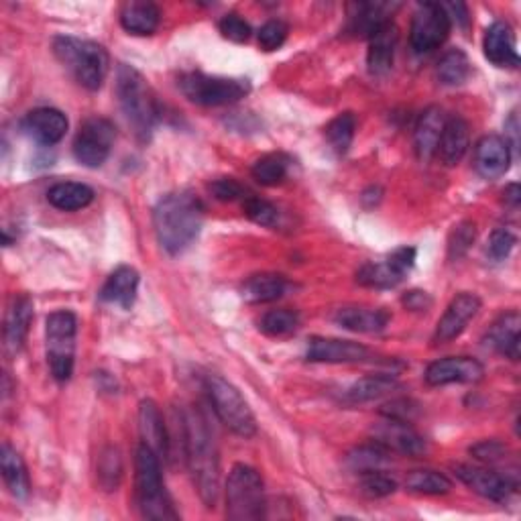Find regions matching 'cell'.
<instances>
[{
    "label": "cell",
    "mask_w": 521,
    "mask_h": 521,
    "mask_svg": "<svg viewBox=\"0 0 521 521\" xmlns=\"http://www.w3.org/2000/svg\"><path fill=\"white\" fill-rule=\"evenodd\" d=\"M182 428L186 460L194 477V485L204 505L214 509L220 495V456L214 434L210 432L204 414L196 408H190L182 414Z\"/></svg>",
    "instance_id": "cell-1"
},
{
    "label": "cell",
    "mask_w": 521,
    "mask_h": 521,
    "mask_svg": "<svg viewBox=\"0 0 521 521\" xmlns=\"http://www.w3.org/2000/svg\"><path fill=\"white\" fill-rule=\"evenodd\" d=\"M153 226L163 251L180 255L202 233L204 204L192 192L167 194L153 210Z\"/></svg>",
    "instance_id": "cell-2"
},
{
    "label": "cell",
    "mask_w": 521,
    "mask_h": 521,
    "mask_svg": "<svg viewBox=\"0 0 521 521\" xmlns=\"http://www.w3.org/2000/svg\"><path fill=\"white\" fill-rule=\"evenodd\" d=\"M135 497L137 507L145 519H180V513L173 507L161 477V460L145 444H139L135 452Z\"/></svg>",
    "instance_id": "cell-3"
},
{
    "label": "cell",
    "mask_w": 521,
    "mask_h": 521,
    "mask_svg": "<svg viewBox=\"0 0 521 521\" xmlns=\"http://www.w3.org/2000/svg\"><path fill=\"white\" fill-rule=\"evenodd\" d=\"M117 96L129 125L141 141H149L159 121L157 100L139 70L121 64L117 70Z\"/></svg>",
    "instance_id": "cell-4"
},
{
    "label": "cell",
    "mask_w": 521,
    "mask_h": 521,
    "mask_svg": "<svg viewBox=\"0 0 521 521\" xmlns=\"http://www.w3.org/2000/svg\"><path fill=\"white\" fill-rule=\"evenodd\" d=\"M53 53L72 72L80 86L90 92L100 90L110 66L108 53L100 43L60 35L53 39Z\"/></svg>",
    "instance_id": "cell-5"
},
{
    "label": "cell",
    "mask_w": 521,
    "mask_h": 521,
    "mask_svg": "<svg viewBox=\"0 0 521 521\" xmlns=\"http://www.w3.org/2000/svg\"><path fill=\"white\" fill-rule=\"evenodd\" d=\"M204 389L218 420L241 438H253L257 434V422L253 410L241 391L220 375H206Z\"/></svg>",
    "instance_id": "cell-6"
},
{
    "label": "cell",
    "mask_w": 521,
    "mask_h": 521,
    "mask_svg": "<svg viewBox=\"0 0 521 521\" xmlns=\"http://www.w3.org/2000/svg\"><path fill=\"white\" fill-rule=\"evenodd\" d=\"M265 483L249 465H235L226 479V517L255 521L265 517Z\"/></svg>",
    "instance_id": "cell-7"
},
{
    "label": "cell",
    "mask_w": 521,
    "mask_h": 521,
    "mask_svg": "<svg viewBox=\"0 0 521 521\" xmlns=\"http://www.w3.org/2000/svg\"><path fill=\"white\" fill-rule=\"evenodd\" d=\"M78 318L70 310H57L49 314L45 326L47 363L55 381L66 383L74 375Z\"/></svg>",
    "instance_id": "cell-8"
},
{
    "label": "cell",
    "mask_w": 521,
    "mask_h": 521,
    "mask_svg": "<svg viewBox=\"0 0 521 521\" xmlns=\"http://www.w3.org/2000/svg\"><path fill=\"white\" fill-rule=\"evenodd\" d=\"M180 90L194 104L226 106L245 98L251 92V84L243 78H222L202 72H190L180 78Z\"/></svg>",
    "instance_id": "cell-9"
},
{
    "label": "cell",
    "mask_w": 521,
    "mask_h": 521,
    "mask_svg": "<svg viewBox=\"0 0 521 521\" xmlns=\"http://www.w3.org/2000/svg\"><path fill=\"white\" fill-rule=\"evenodd\" d=\"M114 137H117V129L108 119H88L74 139V157L80 165L96 169L106 163L114 145Z\"/></svg>",
    "instance_id": "cell-10"
},
{
    "label": "cell",
    "mask_w": 521,
    "mask_h": 521,
    "mask_svg": "<svg viewBox=\"0 0 521 521\" xmlns=\"http://www.w3.org/2000/svg\"><path fill=\"white\" fill-rule=\"evenodd\" d=\"M450 19L440 3H422L418 5L412 29H410V43L416 53H430L438 49L450 33Z\"/></svg>",
    "instance_id": "cell-11"
},
{
    "label": "cell",
    "mask_w": 521,
    "mask_h": 521,
    "mask_svg": "<svg viewBox=\"0 0 521 521\" xmlns=\"http://www.w3.org/2000/svg\"><path fill=\"white\" fill-rule=\"evenodd\" d=\"M414 265H416V249L399 247L383 261L365 263L357 271V281L373 289H391L405 279V275L412 271Z\"/></svg>",
    "instance_id": "cell-12"
},
{
    "label": "cell",
    "mask_w": 521,
    "mask_h": 521,
    "mask_svg": "<svg viewBox=\"0 0 521 521\" xmlns=\"http://www.w3.org/2000/svg\"><path fill=\"white\" fill-rule=\"evenodd\" d=\"M481 298L477 294L462 292L458 294L446 308L444 316L438 320L436 332H434V342L436 344H448L456 340L462 332L467 330L473 318L481 312Z\"/></svg>",
    "instance_id": "cell-13"
},
{
    "label": "cell",
    "mask_w": 521,
    "mask_h": 521,
    "mask_svg": "<svg viewBox=\"0 0 521 521\" xmlns=\"http://www.w3.org/2000/svg\"><path fill=\"white\" fill-rule=\"evenodd\" d=\"M373 442L381 444L389 452H399L405 456H422L426 452V440L418 434L410 422L385 418L373 426Z\"/></svg>",
    "instance_id": "cell-14"
},
{
    "label": "cell",
    "mask_w": 521,
    "mask_h": 521,
    "mask_svg": "<svg viewBox=\"0 0 521 521\" xmlns=\"http://www.w3.org/2000/svg\"><path fill=\"white\" fill-rule=\"evenodd\" d=\"M371 357L365 344L353 340L340 338H322L314 336L308 340L306 359L310 363H328V365H342V363H363Z\"/></svg>",
    "instance_id": "cell-15"
},
{
    "label": "cell",
    "mask_w": 521,
    "mask_h": 521,
    "mask_svg": "<svg viewBox=\"0 0 521 521\" xmlns=\"http://www.w3.org/2000/svg\"><path fill=\"white\" fill-rule=\"evenodd\" d=\"M485 377V367L473 357H446L434 361L426 369V383L430 387H444L452 383H479Z\"/></svg>",
    "instance_id": "cell-16"
},
{
    "label": "cell",
    "mask_w": 521,
    "mask_h": 521,
    "mask_svg": "<svg viewBox=\"0 0 521 521\" xmlns=\"http://www.w3.org/2000/svg\"><path fill=\"white\" fill-rule=\"evenodd\" d=\"M456 477L465 483L471 491H475L477 495L489 499V501H497L503 503L509 499V495L515 491V483H511L507 477L485 469V467H473V465H456L454 467Z\"/></svg>",
    "instance_id": "cell-17"
},
{
    "label": "cell",
    "mask_w": 521,
    "mask_h": 521,
    "mask_svg": "<svg viewBox=\"0 0 521 521\" xmlns=\"http://www.w3.org/2000/svg\"><path fill=\"white\" fill-rule=\"evenodd\" d=\"M70 129L68 117L57 108H35L23 119V131L39 145L60 143Z\"/></svg>",
    "instance_id": "cell-18"
},
{
    "label": "cell",
    "mask_w": 521,
    "mask_h": 521,
    "mask_svg": "<svg viewBox=\"0 0 521 521\" xmlns=\"http://www.w3.org/2000/svg\"><path fill=\"white\" fill-rule=\"evenodd\" d=\"M511 165V147L507 139L499 135L483 137L475 147V169L485 180H497L505 176Z\"/></svg>",
    "instance_id": "cell-19"
},
{
    "label": "cell",
    "mask_w": 521,
    "mask_h": 521,
    "mask_svg": "<svg viewBox=\"0 0 521 521\" xmlns=\"http://www.w3.org/2000/svg\"><path fill=\"white\" fill-rule=\"evenodd\" d=\"M483 49L487 60L497 68H517L519 53L515 43L513 27L505 21H495L483 39Z\"/></svg>",
    "instance_id": "cell-20"
},
{
    "label": "cell",
    "mask_w": 521,
    "mask_h": 521,
    "mask_svg": "<svg viewBox=\"0 0 521 521\" xmlns=\"http://www.w3.org/2000/svg\"><path fill=\"white\" fill-rule=\"evenodd\" d=\"M139 432H141V444L151 448L159 456V460L167 462L171 458L169 436H167L163 416L157 408V403L151 399H143L139 403Z\"/></svg>",
    "instance_id": "cell-21"
},
{
    "label": "cell",
    "mask_w": 521,
    "mask_h": 521,
    "mask_svg": "<svg viewBox=\"0 0 521 521\" xmlns=\"http://www.w3.org/2000/svg\"><path fill=\"white\" fill-rule=\"evenodd\" d=\"M519 326L521 316L517 310L501 314L487 330L485 344L505 359L519 361Z\"/></svg>",
    "instance_id": "cell-22"
},
{
    "label": "cell",
    "mask_w": 521,
    "mask_h": 521,
    "mask_svg": "<svg viewBox=\"0 0 521 521\" xmlns=\"http://www.w3.org/2000/svg\"><path fill=\"white\" fill-rule=\"evenodd\" d=\"M137 289H139L137 269L123 265L108 275L106 283L100 289V300L106 304L121 306L123 310H131L137 300Z\"/></svg>",
    "instance_id": "cell-23"
},
{
    "label": "cell",
    "mask_w": 521,
    "mask_h": 521,
    "mask_svg": "<svg viewBox=\"0 0 521 521\" xmlns=\"http://www.w3.org/2000/svg\"><path fill=\"white\" fill-rule=\"evenodd\" d=\"M31 322H33V302L27 296H15L5 320V349L9 355L21 353Z\"/></svg>",
    "instance_id": "cell-24"
},
{
    "label": "cell",
    "mask_w": 521,
    "mask_h": 521,
    "mask_svg": "<svg viewBox=\"0 0 521 521\" xmlns=\"http://www.w3.org/2000/svg\"><path fill=\"white\" fill-rule=\"evenodd\" d=\"M469 143H471L469 123L462 117H458V114H452V117H446V121H444V129L440 135L436 155H440V159L448 167H452V165L460 163L462 157L467 155Z\"/></svg>",
    "instance_id": "cell-25"
},
{
    "label": "cell",
    "mask_w": 521,
    "mask_h": 521,
    "mask_svg": "<svg viewBox=\"0 0 521 521\" xmlns=\"http://www.w3.org/2000/svg\"><path fill=\"white\" fill-rule=\"evenodd\" d=\"M397 5L385 3H355L349 7V25L346 31L355 37H371L377 29L391 23V13Z\"/></svg>",
    "instance_id": "cell-26"
},
{
    "label": "cell",
    "mask_w": 521,
    "mask_h": 521,
    "mask_svg": "<svg viewBox=\"0 0 521 521\" xmlns=\"http://www.w3.org/2000/svg\"><path fill=\"white\" fill-rule=\"evenodd\" d=\"M397 27L391 23L383 25L369 37V51H367V66L373 76H383L391 70L397 49Z\"/></svg>",
    "instance_id": "cell-27"
},
{
    "label": "cell",
    "mask_w": 521,
    "mask_h": 521,
    "mask_svg": "<svg viewBox=\"0 0 521 521\" xmlns=\"http://www.w3.org/2000/svg\"><path fill=\"white\" fill-rule=\"evenodd\" d=\"M444 112L438 106H430L422 112V117L416 125L414 133V145H416V155L420 161H430L438 153V143L440 135L444 129Z\"/></svg>",
    "instance_id": "cell-28"
},
{
    "label": "cell",
    "mask_w": 521,
    "mask_h": 521,
    "mask_svg": "<svg viewBox=\"0 0 521 521\" xmlns=\"http://www.w3.org/2000/svg\"><path fill=\"white\" fill-rule=\"evenodd\" d=\"M391 320V314L387 310H375V308H340L334 314V322L342 326L344 330L361 332V334H377L387 328Z\"/></svg>",
    "instance_id": "cell-29"
},
{
    "label": "cell",
    "mask_w": 521,
    "mask_h": 521,
    "mask_svg": "<svg viewBox=\"0 0 521 521\" xmlns=\"http://www.w3.org/2000/svg\"><path fill=\"white\" fill-rule=\"evenodd\" d=\"M287 289H289L287 277L279 273H257L243 283L241 294L243 300L249 304H269L283 298Z\"/></svg>",
    "instance_id": "cell-30"
},
{
    "label": "cell",
    "mask_w": 521,
    "mask_h": 521,
    "mask_svg": "<svg viewBox=\"0 0 521 521\" xmlns=\"http://www.w3.org/2000/svg\"><path fill=\"white\" fill-rule=\"evenodd\" d=\"M0 471H3L5 485L13 497L17 499L29 497L31 481H29L27 467L21 454L9 442H5L3 448H0Z\"/></svg>",
    "instance_id": "cell-31"
},
{
    "label": "cell",
    "mask_w": 521,
    "mask_h": 521,
    "mask_svg": "<svg viewBox=\"0 0 521 521\" xmlns=\"http://www.w3.org/2000/svg\"><path fill=\"white\" fill-rule=\"evenodd\" d=\"M94 200V190L80 182H60L49 188L47 202L62 210V212H76L90 206Z\"/></svg>",
    "instance_id": "cell-32"
},
{
    "label": "cell",
    "mask_w": 521,
    "mask_h": 521,
    "mask_svg": "<svg viewBox=\"0 0 521 521\" xmlns=\"http://www.w3.org/2000/svg\"><path fill=\"white\" fill-rule=\"evenodd\" d=\"M161 11L153 3H127L121 9V25L133 35H153L159 27Z\"/></svg>",
    "instance_id": "cell-33"
},
{
    "label": "cell",
    "mask_w": 521,
    "mask_h": 521,
    "mask_svg": "<svg viewBox=\"0 0 521 521\" xmlns=\"http://www.w3.org/2000/svg\"><path fill=\"white\" fill-rule=\"evenodd\" d=\"M289 169H292V157L285 153H267L253 163L251 173L261 186L273 188L285 182Z\"/></svg>",
    "instance_id": "cell-34"
},
{
    "label": "cell",
    "mask_w": 521,
    "mask_h": 521,
    "mask_svg": "<svg viewBox=\"0 0 521 521\" xmlns=\"http://www.w3.org/2000/svg\"><path fill=\"white\" fill-rule=\"evenodd\" d=\"M397 387H399V383L393 375H385V373L367 375L346 389V399H349L351 403H367V401L389 395Z\"/></svg>",
    "instance_id": "cell-35"
},
{
    "label": "cell",
    "mask_w": 521,
    "mask_h": 521,
    "mask_svg": "<svg viewBox=\"0 0 521 521\" xmlns=\"http://www.w3.org/2000/svg\"><path fill=\"white\" fill-rule=\"evenodd\" d=\"M438 80L444 84V86H460L465 84L471 76V62H469V55L454 47V49H448L442 60L438 62Z\"/></svg>",
    "instance_id": "cell-36"
},
{
    "label": "cell",
    "mask_w": 521,
    "mask_h": 521,
    "mask_svg": "<svg viewBox=\"0 0 521 521\" xmlns=\"http://www.w3.org/2000/svg\"><path fill=\"white\" fill-rule=\"evenodd\" d=\"M387 460H389V450L377 442L357 446L346 454V465H349V469L353 473H359V475H365L371 471H381Z\"/></svg>",
    "instance_id": "cell-37"
},
{
    "label": "cell",
    "mask_w": 521,
    "mask_h": 521,
    "mask_svg": "<svg viewBox=\"0 0 521 521\" xmlns=\"http://www.w3.org/2000/svg\"><path fill=\"white\" fill-rule=\"evenodd\" d=\"M355 131H357L355 114L353 112H342L326 125L324 137H326V141H328V145L332 147L334 153L344 155L353 145Z\"/></svg>",
    "instance_id": "cell-38"
},
{
    "label": "cell",
    "mask_w": 521,
    "mask_h": 521,
    "mask_svg": "<svg viewBox=\"0 0 521 521\" xmlns=\"http://www.w3.org/2000/svg\"><path fill=\"white\" fill-rule=\"evenodd\" d=\"M405 487H408L412 493H420V495H446L452 491V481L438 473V471H414L408 475V481H405Z\"/></svg>",
    "instance_id": "cell-39"
},
{
    "label": "cell",
    "mask_w": 521,
    "mask_h": 521,
    "mask_svg": "<svg viewBox=\"0 0 521 521\" xmlns=\"http://www.w3.org/2000/svg\"><path fill=\"white\" fill-rule=\"evenodd\" d=\"M300 328V314L296 310H269L259 320V330L267 336H287Z\"/></svg>",
    "instance_id": "cell-40"
},
{
    "label": "cell",
    "mask_w": 521,
    "mask_h": 521,
    "mask_svg": "<svg viewBox=\"0 0 521 521\" xmlns=\"http://www.w3.org/2000/svg\"><path fill=\"white\" fill-rule=\"evenodd\" d=\"M477 239V224L471 220L460 222L452 228V233L448 237V259L458 261L460 257H465L469 249L473 247Z\"/></svg>",
    "instance_id": "cell-41"
},
{
    "label": "cell",
    "mask_w": 521,
    "mask_h": 521,
    "mask_svg": "<svg viewBox=\"0 0 521 521\" xmlns=\"http://www.w3.org/2000/svg\"><path fill=\"white\" fill-rule=\"evenodd\" d=\"M121 473H123V465H121V454L117 448H108L102 458H100V467H98V479L100 485L106 491H117L119 483H121Z\"/></svg>",
    "instance_id": "cell-42"
},
{
    "label": "cell",
    "mask_w": 521,
    "mask_h": 521,
    "mask_svg": "<svg viewBox=\"0 0 521 521\" xmlns=\"http://www.w3.org/2000/svg\"><path fill=\"white\" fill-rule=\"evenodd\" d=\"M243 210L255 224L273 228L279 222V210L271 202L261 200L257 196H247L243 200Z\"/></svg>",
    "instance_id": "cell-43"
},
{
    "label": "cell",
    "mask_w": 521,
    "mask_h": 521,
    "mask_svg": "<svg viewBox=\"0 0 521 521\" xmlns=\"http://www.w3.org/2000/svg\"><path fill=\"white\" fill-rule=\"evenodd\" d=\"M361 491L371 499H381L393 495L397 491V483L383 471H371L361 475Z\"/></svg>",
    "instance_id": "cell-44"
},
{
    "label": "cell",
    "mask_w": 521,
    "mask_h": 521,
    "mask_svg": "<svg viewBox=\"0 0 521 521\" xmlns=\"http://www.w3.org/2000/svg\"><path fill=\"white\" fill-rule=\"evenodd\" d=\"M218 29L222 33V37H226L228 41L235 43H247L251 39V25L237 13H228L220 19Z\"/></svg>",
    "instance_id": "cell-45"
},
{
    "label": "cell",
    "mask_w": 521,
    "mask_h": 521,
    "mask_svg": "<svg viewBox=\"0 0 521 521\" xmlns=\"http://www.w3.org/2000/svg\"><path fill=\"white\" fill-rule=\"evenodd\" d=\"M289 27L281 19H271L259 29V47L263 51H275L279 49L287 39Z\"/></svg>",
    "instance_id": "cell-46"
},
{
    "label": "cell",
    "mask_w": 521,
    "mask_h": 521,
    "mask_svg": "<svg viewBox=\"0 0 521 521\" xmlns=\"http://www.w3.org/2000/svg\"><path fill=\"white\" fill-rule=\"evenodd\" d=\"M515 243H517V239H515V235L511 233L509 228H497V230H493L491 237H489L487 253H489L491 259L503 261V259H507L511 255Z\"/></svg>",
    "instance_id": "cell-47"
},
{
    "label": "cell",
    "mask_w": 521,
    "mask_h": 521,
    "mask_svg": "<svg viewBox=\"0 0 521 521\" xmlns=\"http://www.w3.org/2000/svg\"><path fill=\"white\" fill-rule=\"evenodd\" d=\"M210 192L220 202H235V200H245L247 198V190L235 178H218V180H214L210 184Z\"/></svg>",
    "instance_id": "cell-48"
},
{
    "label": "cell",
    "mask_w": 521,
    "mask_h": 521,
    "mask_svg": "<svg viewBox=\"0 0 521 521\" xmlns=\"http://www.w3.org/2000/svg\"><path fill=\"white\" fill-rule=\"evenodd\" d=\"M471 454L479 462H483V465H491V462H497V460L505 458L507 446L503 442H499V440H483V442H479V444H475L471 448Z\"/></svg>",
    "instance_id": "cell-49"
},
{
    "label": "cell",
    "mask_w": 521,
    "mask_h": 521,
    "mask_svg": "<svg viewBox=\"0 0 521 521\" xmlns=\"http://www.w3.org/2000/svg\"><path fill=\"white\" fill-rule=\"evenodd\" d=\"M403 306L414 312H422V310L426 312L432 306V298L426 292H418V289H414V292H408L403 296Z\"/></svg>",
    "instance_id": "cell-50"
},
{
    "label": "cell",
    "mask_w": 521,
    "mask_h": 521,
    "mask_svg": "<svg viewBox=\"0 0 521 521\" xmlns=\"http://www.w3.org/2000/svg\"><path fill=\"white\" fill-rule=\"evenodd\" d=\"M444 7V11H446V15H448V19H450V23H452V19H456V23H460L462 27H467L469 25V9H467V5H462V3H448V5H442Z\"/></svg>",
    "instance_id": "cell-51"
},
{
    "label": "cell",
    "mask_w": 521,
    "mask_h": 521,
    "mask_svg": "<svg viewBox=\"0 0 521 521\" xmlns=\"http://www.w3.org/2000/svg\"><path fill=\"white\" fill-rule=\"evenodd\" d=\"M505 196V202L511 206V208H517L519 206V200H521V192H519V186L517 184H511L505 188L503 192Z\"/></svg>",
    "instance_id": "cell-52"
}]
</instances>
